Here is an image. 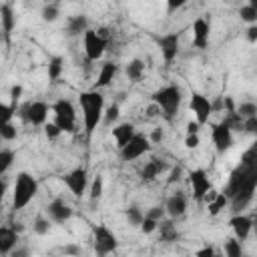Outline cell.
Wrapping results in <instances>:
<instances>
[{
	"label": "cell",
	"mask_w": 257,
	"mask_h": 257,
	"mask_svg": "<svg viewBox=\"0 0 257 257\" xmlns=\"http://www.w3.org/2000/svg\"><path fill=\"white\" fill-rule=\"evenodd\" d=\"M78 102H80V110H82L84 135H86V139H90L92 133L96 131V126L102 122V116H104V96L96 88H90V90L80 92Z\"/></svg>",
	"instance_id": "cell-1"
},
{
	"label": "cell",
	"mask_w": 257,
	"mask_h": 257,
	"mask_svg": "<svg viewBox=\"0 0 257 257\" xmlns=\"http://www.w3.org/2000/svg\"><path fill=\"white\" fill-rule=\"evenodd\" d=\"M151 98H153V102H157L161 106V116L167 122H173L179 112V106L183 102V90L177 84H167V86H161L159 90H155L151 94Z\"/></svg>",
	"instance_id": "cell-2"
},
{
	"label": "cell",
	"mask_w": 257,
	"mask_h": 257,
	"mask_svg": "<svg viewBox=\"0 0 257 257\" xmlns=\"http://www.w3.org/2000/svg\"><path fill=\"white\" fill-rule=\"evenodd\" d=\"M38 193V183L36 179L30 175V173H18L16 179H14V185H12V207L18 211V209H24L32 199L34 195Z\"/></svg>",
	"instance_id": "cell-3"
},
{
	"label": "cell",
	"mask_w": 257,
	"mask_h": 257,
	"mask_svg": "<svg viewBox=\"0 0 257 257\" xmlns=\"http://www.w3.org/2000/svg\"><path fill=\"white\" fill-rule=\"evenodd\" d=\"M50 110H52V106H48L44 100H28L18 108V116L26 124L40 126V124H46V118H48Z\"/></svg>",
	"instance_id": "cell-4"
},
{
	"label": "cell",
	"mask_w": 257,
	"mask_h": 257,
	"mask_svg": "<svg viewBox=\"0 0 257 257\" xmlns=\"http://www.w3.org/2000/svg\"><path fill=\"white\" fill-rule=\"evenodd\" d=\"M54 122L62 128V133H74L76 131V108L68 98H58L52 104Z\"/></svg>",
	"instance_id": "cell-5"
},
{
	"label": "cell",
	"mask_w": 257,
	"mask_h": 257,
	"mask_svg": "<svg viewBox=\"0 0 257 257\" xmlns=\"http://www.w3.org/2000/svg\"><path fill=\"white\" fill-rule=\"evenodd\" d=\"M92 245L96 255H108L114 253L118 247L116 235L106 227V225H94L92 227Z\"/></svg>",
	"instance_id": "cell-6"
},
{
	"label": "cell",
	"mask_w": 257,
	"mask_h": 257,
	"mask_svg": "<svg viewBox=\"0 0 257 257\" xmlns=\"http://www.w3.org/2000/svg\"><path fill=\"white\" fill-rule=\"evenodd\" d=\"M82 44H84V54H86V58H88L90 62H94V60H98V58L104 54V50H106V46H108V38L102 36L98 30L88 28V30L82 34Z\"/></svg>",
	"instance_id": "cell-7"
},
{
	"label": "cell",
	"mask_w": 257,
	"mask_h": 257,
	"mask_svg": "<svg viewBox=\"0 0 257 257\" xmlns=\"http://www.w3.org/2000/svg\"><path fill=\"white\" fill-rule=\"evenodd\" d=\"M151 139L147 137V135H141V133H137L118 153H120V159L122 161H126V163H131V161H137L139 157H143L145 153H149L151 151Z\"/></svg>",
	"instance_id": "cell-8"
},
{
	"label": "cell",
	"mask_w": 257,
	"mask_h": 257,
	"mask_svg": "<svg viewBox=\"0 0 257 257\" xmlns=\"http://www.w3.org/2000/svg\"><path fill=\"white\" fill-rule=\"evenodd\" d=\"M66 189L74 195V197H82L86 193V187H88V171L84 167H76L72 169L70 173H66L62 177Z\"/></svg>",
	"instance_id": "cell-9"
},
{
	"label": "cell",
	"mask_w": 257,
	"mask_h": 257,
	"mask_svg": "<svg viewBox=\"0 0 257 257\" xmlns=\"http://www.w3.org/2000/svg\"><path fill=\"white\" fill-rule=\"evenodd\" d=\"M189 183L193 187V199L195 201H205L207 195L213 191V185H211V179L207 177V173L203 169H193L189 173Z\"/></svg>",
	"instance_id": "cell-10"
},
{
	"label": "cell",
	"mask_w": 257,
	"mask_h": 257,
	"mask_svg": "<svg viewBox=\"0 0 257 257\" xmlns=\"http://www.w3.org/2000/svg\"><path fill=\"white\" fill-rule=\"evenodd\" d=\"M211 139H213V145H215L219 155L227 153L233 147V131L223 120L211 124Z\"/></svg>",
	"instance_id": "cell-11"
},
{
	"label": "cell",
	"mask_w": 257,
	"mask_h": 257,
	"mask_svg": "<svg viewBox=\"0 0 257 257\" xmlns=\"http://www.w3.org/2000/svg\"><path fill=\"white\" fill-rule=\"evenodd\" d=\"M157 44L161 48L165 62H173L179 54V48H181V34L179 32H167V34L157 38Z\"/></svg>",
	"instance_id": "cell-12"
},
{
	"label": "cell",
	"mask_w": 257,
	"mask_h": 257,
	"mask_svg": "<svg viewBox=\"0 0 257 257\" xmlns=\"http://www.w3.org/2000/svg\"><path fill=\"white\" fill-rule=\"evenodd\" d=\"M191 110L195 112V118H197L201 124L209 122L211 114L215 112L213 102H211L205 94H201V92H193V94H191Z\"/></svg>",
	"instance_id": "cell-13"
},
{
	"label": "cell",
	"mask_w": 257,
	"mask_h": 257,
	"mask_svg": "<svg viewBox=\"0 0 257 257\" xmlns=\"http://www.w3.org/2000/svg\"><path fill=\"white\" fill-rule=\"evenodd\" d=\"M209 38H211V22L201 16L193 22V46L203 50L209 46Z\"/></svg>",
	"instance_id": "cell-14"
},
{
	"label": "cell",
	"mask_w": 257,
	"mask_h": 257,
	"mask_svg": "<svg viewBox=\"0 0 257 257\" xmlns=\"http://www.w3.org/2000/svg\"><path fill=\"white\" fill-rule=\"evenodd\" d=\"M46 213H48V217L52 219V223H66V221L72 217L70 205H68L64 199H60V197H56V199H52V201L48 203Z\"/></svg>",
	"instance_id": "cell-15"
},
{
	"label": "cell",
	"mask_w": 257,
	"mask_h": 257,
	"mask_svg": "<svg viewBox=\"0 0 257 257\" xmlns=\"http://www.w3.org/2000/svg\"><path fill=\"white\" fill-rule=\"evenodd\" d=\"M229 227H231L233 235H235L239 241H245V239L251 235V231H253V217H247V215L237 213V215H233V217L229 219Z\"/></svg>",
	"instance_id": "cell-16"
},
{
	"label": "cell",
	"mask_w": 257,
	"mask_h": 257,
	"mask_svg": "<svg viewBox=\"0 0 257 257\" xmlns=\"http://www.w3.org/2000/svg\"><path fill=\"white\" fill-rule=\"evenodd\" d=\"M20 239V231H16L12 225H2L0 227V255H10Z\"/></svg>",
	"instance_id": "cell-17"
},
{
	"label": "cell",
	"mask_w": 257,
	"mask_h": 257,
	"mask_svg": "<svg viewBox=\"0 0 257 257\" xmlns=\"http://www.w3.org/2000/svg\"><path fill=\"white\" fill-rule=\"evenodd\" d=\"M169 169V165L163 159H151L143 169H141V181L143 183H151L155 181L159 175H163Z\"/></svg>",
	"instance_id": "cell-18"
},
{
	"label": "cell",
	"mask_w": 257,
	"mask_h": 257,
	"mask_svg": "<svg viewBox=\"0 0 257 257\" xmlns=\"http://www.w3.org/2000/svg\"><path fill=\"white\" fill-rule=\"evenodd\" d=\"M165 209H167V215H169V217H173V219L183 217V215H185V211H187V197H185L181 191L173 193V195L167 199Z\"/></svg>",
	"instance_id": "cell-19"
},
{
	"label": "cell",
	"mask_w": 257,
	"mask_h": 257,
	"mask_svg": "<svg viewBox=\"0 0 257 257\" xmlns=\"http://www.w3.org/2000/svg\"><path fill=\"white\" fill-rule=\"evenodd\" d=\"M116 72H118V66H116L114 62H104V64L100 66V70H98V76H96L92 88H96V90L106 88V86L112 82V78L116 76Z\"/></svg>",
	"instance_id": "cell-20"
},
{
	"label": "cell",
	"mask_w": 257,
	"mask_h": 257,
	"mask_svg": "<svg viewBox=\"0 0 257 257\" xmlns=\"http://www.w3.org/2000/svg\"><path fill=\"white\" fill-rule=\"evenodd\" d=\"M0 20H2V34H4V40L10 38V32L14 30L16 26V16H14V10L10 6V2H2L0 6Z\"/></svg>",
	"instance_id": "cell-21"
},
{
	"label": "cell",
	"mask_w": 257,
	"mask_h": 257,
	"mask_svg": "<svg viewBox=\"0 0 257 257\" xmlns=\"http://www.w3.org/2000/svg\"><path fill=\"white\" fill-rule=\"evenodd\" d=\"M135 135H137V131H135V124H133V122H120V124L112 126V137H114V141H116L118 151H120Z\"/></svg>",
	"instance_id": "cell-22"
},
{
	"label": "cell",
	"mask_w": 257,
	"mask_h": 257,
	"mask_svg": "<svg viewBox=\"0 0 257 257\" xmlns=\"http://www.w3.org/2000/svg\"><path fill=\"white\" fill-rule=\"evenodd\" d=\"M86 30H88V18L84 14L68 16V20H66V34L68 36H80Z\"/></svg>",
	"instance_id": "cell-23"
},
{
	"label": "cell",
	"mask_w": 257,
	"mask_h": 257,
	"mask_svg": "<svg viewBox=\"0 0 257 257\" xmlns=\"http://www.w3.org/2000/svg\"><path fill=\"white\" fill-rule=\"evenodd\" d=\"M229 201H231V199H229L223 191H221V193H215L213 197L207 195V209H209V215H213V217L219 215L225 207H229Z\"/></svg>",
	"instance_id": "cell-24"
},
{
	"label": "cell",
	"mask_w": 257,
	"mask_h": 257,
	"mask_svg": "<svg viewBox=\"0 0 257 257\" xmlns=\"http://www.w3.org/2000/svg\"><path fill=\"white\" fill-rule=\"evenodd\" d=\"M124 74H126V78H128L131 82H139V80L145 76V62H143L141 58L128 60L126 66H124Z\"/></svg>",
	"instance_id": "cell-25"
},
{
	"label": "cell",
	"mask_w": 257,
	"mask_h": 257,
	"mask_svg": "<svg viewBox=\"0 0 257 257\" xmlns=\"http://www.w3.org/2000/svg\"><path fill=\"white\" fill-rule=\"evenodd\" d=\"M159 231H161V241L165 243H173L179 239V231L173 223V217L171 219H161L159 221Z\"/></svg>",
	"instance_id": "cell-26"
},
{
	"label": "cell",
	"mask_w": 257,
	"mask_h": 257,
	"mask_svg": "<svg viewBox=\"0 0 257 257\" xmlns=\"http://www.w3.org/2000/svg\"><path fill=\"white\" fill-rule=\"evenodd\" d=\"M64 72V58L62 56H52L48 60V68H46V74H48V80L50 82H56Z\"/></svg>",
	"instance_id": "cell-27"
},
{
	"label": "cell",
	"mask_w": 257,
	"mask_h": 257,
	"mask_svg": "<svg viewBox=\"0 0 257 257\" xmlns=\"http://www.w3.org/2000/svg\"><path fill=\"white\" fill-rule=\"evenodd\" d=\"M223 251H225L227 257H241V255H243V241H239V239L233 235L231 239L225 241Z\"/></svg>",
	"instance_id": "cell-28"
},
{
	"label": "cell",
	"mask_w": 257,
	"mask_h": 257,
	"mask_svg": "<svg viewBox=\"0 0 257 257\" xmlns=\"http://www.w3.org/2000/svg\"><path fill=\"white\" fill-rule=\"evenodd\" d=\"M50 223H52L50 217L38 215V217L34 219V223H32V231H34L36 235H40V237H42V235H48V233H50V227H52Z\"/></svg>",
	"instance_id": "cell-29"
},
{
	"label": "cell",
	"mask_w": 257,
	"mask_h": 257,
	"mask_svg": "<svg viewBox=\"0 0 257 257\" xmlns=\"http://www.w3.org/2000/svg\"><path fill=\"white\" fill-rule=\"evenodd\" d=\"M40 16H42L44 22H54V20L60 16L58 4H56V2H46V4L42 6V10H40Z\"/></svg>",
	"instance_id": "cell-30"
},
{
	"label": "cell",
	"mask_w": 257,
	"mask_h": 257,
	"mask_svg": "<svg viewBox=\"0 0 257 257\" xmlns=\"http://www.w3.org/2000/svg\"><path fill=\"white\" fill-rule=\"evenodd\" d=\"M124 217H126L128 225H133V227H141V223H143V219H145V213H143L137 205H131V207L124 211Z\"/></svg>",
	"instance_id": "cell-31"
},
{
	"label": "cell",
	"mask_w": 257,
	"mask_h": 257,
	"mask_svg": "<svg viewBox=\"0 0 257 257\" xmlns=\"http://www.w3.org/2000/svg\"><path fill=\"white\" fill-rule=\"evenodd\" d=\"M14 157H16V153H14L12 149H2V151H0V177H4L6 171L12 167Z\"/></svg>",
	"instance_id": "cell-32"
},
{
	"label": "cell",
	"mask_w": 257,
	"mask_h": 257,
	"mask_svg": "<svg viewBox=\"0 0 257 257\" xmlns=\"http://www.w3.org/2000/svg\"><path fill=\"white\" fill-rule=\"evenodd\" d=\"M239 18L247 24H255L257 22V8H253L251 4H243L239 8Z\"/></svg>",
	"instance_id": "cell-33"
},
{
	"label": "cell",
	"mask_w": 257,
	"mask_h": 257,
	"mask_svg": "<svg viewBox=\"0 0 257 257\" xmlns=\"http://www.w3.org/2000/svg\"><path fill=\"white\" fill-rule=\"evenodd\" d=\"M0 137H2V141H12V139H16L18 137V128H16V124L10 120V122H2L0 124Z\"/></svg>",
	"instance_id": "cell-34"
},
{
	"label": "cell",
	"mask_w": 257,
	"mask_h": 257,
	"mask_svg": "<svg viewBox=\"0 0 257 257\" xmlns=\"http://www.w3.org/2000/svg\"><path fill=\"white\" fill-rule=\"evenodd\" d=\"M118 118V104H110L108 108H104V116H102V124L104 126H112V122Z\"/></svg>",
	"instance_id": "cell-35"
},
{
	"label": "cell",
	"mask_w": 257,
	"mask_h": 257,
	"mask_svg": "<svg viewBox=\"0 0 257 257\" xmlns=\"http://www.w3.org/2000/svg\"><path fill=\"white\" fill-rule=\"evenodd\" d=\"M157 229H159V221L153 219V217H149V215H145V219H143V223H141V231H143L145 235H151V233H155Z\"/></svg>",
	"instance_id": "cell-36"
},
{
	"label": "cell",
	"mask_w": 257,
	"mask_h": 257,
	"mask_svg": "<svg viewBox=\"0 0 257 257\" xmlns=\"http://www.w3.org/2000/svg\"><path fill=\"white\" fill-rule=\"evenodd\" d=\"M237 112L243 116V118H247V116H255L257 114V104L255 102H241L239 106H237Z\"/></svg>",
	"instance_id": "cell-37"
},
{
	"label": "cell",
	"mask_w": 257,
	"mask_h": 257,
	"mask_svg": "<svg viewBox=\"0 0 257 257\" xmlns=\"http://www.w3.org/2000/svg\"><path fill=\"white\" fill-rule=\"evenodd\" d=\"M243 133L251 135V137H257V114L243 118Z\"/></svg>",
	"instance_id": "cell-38"
},
{
	"label": "cell",
	"mask_w": 257,
	"mask_h": 257,
	"mask_svg": "<svg viewBox=\"0 0 257 257\" xmlns=\"http://www.w3.org/2000/svg\"><path fill=\"white\" fill-rule=\"evenodd\" d=\"M16 106L18 104H14V102H10V104H0V112H2V122H10L12 120V116L16 114Z\"/></svg>",
	"instance_id": "cell-39"
},
{
	"label": "cell",
	"mask_w": 257,
	"mask_h": 257,
	"mask_svg": "<svg viewBox=\"0 0 257 257\" xmlns=\"http://www.w3.org/2000/svg\"><path fill=\"white\" fill-rule=\"evenodd\" d=\"M100 195H102V177L96 175L92 185H90V199L96 201V199H100Z\"/></svg>",
	"instance_id": "cell-40"
},
{
	"label": "cell",
	"mask_w": 257,
	"mask_h": 257,
	"mask_svg": "<svg viewBox=\"0 0 257 257\" xmlns=\"http://www.w3.org/2000/svg\"><path fill=\"white\" fill-rule=\"evenodd\" d=\"M44 135H46L48 139L54 141V139H58V137L62 135V128L52 120V122H46V124H44Z\"/></svg>",
	"instance_id": "cell-41"
},
{
	"label": "cell",
	"mask_w": 257,
	"mask_h": 257,
	"mask_svg": "<svg viewBox=\"0 0 257 257\" xmlns=\"http://www.w3.org/2000/svg\"><path fill=\"white\" fill-rule=\"evenodd\" d=\"M147 215H149V217H153V219H157V221H161V219H165L167 209H165V207H161V205H155V207H151V209L147 211Z\"/></svg>",
	"instance_id": "cell-42"
},
{
	"label": "cell",
	"mask_w": 257,
	"mask_h": 257,
	"mask_svg": "<svg viewBox=\"0 0 257 257\" xmlns=\"http://www.w3.org/2000/svg\"><path fill=\"white\" fill-rule=\"evenodd\" d=\"M245 36H247V42H249V44H257V22L247 26Z\"/></svg>",
	"instance_id": "cell-43"
},
{
	"label": "cell",
	"mask_w": 257,
	"mask_h": 257,
	"mask_svg": "<svg viewBox=\"0 0 257 257\" xmlns=\"http://www.w3.org/2000/svg\"><path fill=\"white\" fill-rule=\"evenodd\" d=\"M199 143H201L199 133H195V135H187V139H185V147H187V149H197Z\"/></svg>",
	"instance_id": "cell-44"
},
{
	"label": "cell",
	"mask_w": 257,
	"mask_h": 257,
	"mask_svg": "<svg viewBox=\"0 0 257 257\" xmlns=\"http://www.w3.org/2000/svg\"><path fill=\"white\" fill-rule=\"evenodd\" d=\"M20 96H22V86H20V84H14V86L10 88V100H12L14 104H18Z\"/></svg>",
	"instance_id": "cell-45"
},
{
	"label": "cell",
	"mask_w": 257,
	"mask_h": 257,
	"mask_svg": "<svg viewBox=\"0 0 257 257\" xmlns=\"http://www.w3.org/2000/svg\"><path fill=\"white\" fill-rule=\"evenodd\" d=\"M165 2H167V10L169 12H175V10H179V8H183L187 4V0H165Z\"/></svg>",
	"instance_id": "cell-46"
},
{
	"label": "cell",
	"mask_w": 257,
	"mask_h": 257,
	"mask_svg": "<svg viewBox=\"0 0 257 257\" xmlns=\"http://www.w3.org/2000/svg\"><path fill=\"white\" fill-rule=\"evenodd\" d=\"M199 128H201V122L197 118L187 122V135H195V133H199Z\"/></svg>",
	"instance_id": "cell-47"
},
{
	"label": "cell",
	"mask_w": 257,
	"mask_h": 257,
	"mask_svg": "<svg viewBox=\"0 0 257 257\" xmlns=\"http://www.w3.org/2000/svg\"><path fill=\"white\" fill-rule=\"evenodd\" d=\"M60 251H62L64 255H80V251H82V249H80L78 245H66V247H62Z\"/></svg>",
	"instance_id": "cell-48"
},
{
	"label": "cell",
	"mask_w": 257,
	"mask_h": 257,
	"mask_svg": "<svg viewBox=\"0 0 257 257\" xmlns=\"http://www.w3.org/2000/svg\"><path fill=\"white\" fill-rule=\"evenodd\" d=\"M181 175H183V169H181V167H173V169H171V177H169V183H177V181L181 179Z\"/></svg>",
	"instance_id": "cell-49"
},
{
	"label": "cell",
	"mask_w": 257,
	"mask_h": 257,
	"mask_svg": "<svg viewBox=\"0 0 257 257\" xmlns=\"http://www.w3.org/2000/svg\"><path fill=\"white\" fill-rule=\"evenodd\" d=\"M211 255H215V249L213 247H203V249L197 251V257H211Z\"/></svg>",
	"instance_id": "cell-50"
},
{
	"label": "cell",
	"mask_w": 257,
	"mask_h": 257,
	"mask_svg": "<svg viewBox=\"0 0 257 257\" xmlns=\"http://www.w3.org/2000/svg\"><path fill=\"white\" fill-rule=\"evenodd\" d=\"M149 139H151V143H159V141H163V131H161V128H155L153 135H151Z\"/></svg>",
	"instance_id": "cell-51"
},
{
	"label": "cell",
	"mask_w": 257,
	"mask_h": 257,
	"mask_svg": "<svg viewBox=\"0 0 257 257\" xmlns=\"http://www.w3.org/2000/svg\"><path fill=\"white\" fill-rule=\"evenodd\" d=\"M10 255H12V257H26V255H28V251H26V249H14Z\"/></svg>",
	"instance_id": "cell-52"
},
{
	"label": "cell",
	"mask_w": 257,
	"mask_h": 257,
	"mask_svg": "<svg viewBox=\"0 0 257 257\" xmlns=\"http://www.w3.org/2000/svg\"><path fill=\"white\" fill-rule=\"evenodd\" d=\"M253 233H255V235H257V215H255V217H253Z\"/></svg>",
	"instance_id": "cell-53"
},
{
	"label": "cell",
	"mask_w": 257,
	"mask_h": 257,
	"mask_svg": "<svg viewBox=\"0 0 257 257\" xmlns=\"http://www.w3.org/2000/svg\"><path fill=\"white\" fill-rule=\"evenodd\" d=\"M247 4H251L253 8H257V0H247Z\"/></svg>",
	"instance_id": "cell-54"
},
{
	"label": "cell",
	"mask_w": 257,
	"mask_h": 257,
	"mask_svg": "<svg viewBox=\"0 0 257 257\" xmlns=\"http://www.w3.org/2000/svg\"><path fill=\"white\" fill-rule=\"evenodd\" d=\"M44 2H54V0H44Z\"/></svg>",
	"instance_id": "cell-55"
},
{
	"label": "cell",
	"mask_w": 257,
	"mask_h": 257,
	"mask_svg": "<svg viewBox=\"0 0 257 257\" xmlns=\"http://www.w3.org/2000/svg\"><path fill=\"white\" fill-rule=\"evenodd\" d=\"M4 2H10V0H4Z\"/></svg>",
	"instance_id": "cell-56"
}]
</instances>
